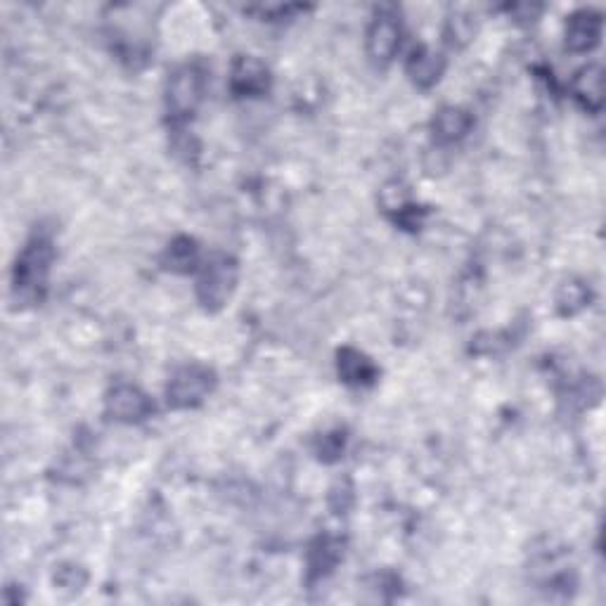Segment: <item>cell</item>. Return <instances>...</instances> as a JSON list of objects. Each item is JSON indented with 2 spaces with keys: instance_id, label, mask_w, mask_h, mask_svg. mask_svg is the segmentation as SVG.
<instances>
[{
  "instance_id": "6da1fadb",
  "label": "cell",
  "mask_w": 606,
  "mask_h": 606,
  "mask_svg": "<svg viewBox=\"0 0 606 606\" xmlns=\"http://www.w3.org/2000/svg\"><path fill=\"white\" fill-rule=\"evenodd\" d=\"M50 263H53V247L48 240H31L24 247L22 256L17 259L15 266V289L22 296L36 299L38 289H43L45 277H48Z\"/></svg>"
},
{
  "instance_id": "7a4b0ae2",
  "label": "cell",
  "mask_w": 606,
  "mask_h": 606,
  "mask_svg": "<svg viewBox=\"0 0 606 606\" xmlns=\"http://www.w3.org/2000/svg\"><path fill=\"white\" fill-rule=\"evenodd\" d=\"M237 282V270L228 256H214L209 263H204L202 275L197 280V296L209 311L223 308L232 296Z\"/></svg>"
},
{
  "instance_id": "3957f363",
  "label": "cell",
  "mask_w": 606,
  "mask_h": 606,
  "mask_svg": "<svg viewBox=\"0 0 606 606\" xmlns=\"http://www.w3.org/2000/svg\"><path fill=\"white\" fill-rule=\"evenodd\" d=\"M211 389H214V375L206 367L188 365L173 375L166 396H169L171 408L183 410L195 408V405L202 403Z\"/></svg>"
},
{
  "instance_id": "277c9868",
  "label": "cell",
  "mask_w": 606,
  "mask_h": 606,
  "mask_svg": "<svg viewBox=\"0 0 606 606\" xmlns=\"http://www.w3.org/2000/svg\"><path fill=\"white\" fill-rule=\"evenodd\" d=\"M204 81L202 74L195 67H183L169 79L166 86V105H169L171 116L176 119H188L195 114L199 102H202Z\"/></svg>"
},
{
  "instance_id": "5b68a950",
  "label": "cell",
  "mask_w": 606,
  "mask_h": 606,
  "mask_svg": "<svg viewBox=\"0 0 606 606\" xmlns=\"http://www.w3.org/2000/svg\"><path fill=\"white\" fill-rule=\"evenodd\" d=\"M398 48H401V24L389 12H379L367 29V55L379 67H384L396 57Z\"/></svg>"
},
{
  "instance_id": "8992f818",
  "label": "cell",
  "mask_w": 606,
  "mask_h": 606,
  "mask_svg": "<svg viewBox=\"0 0 606 606\" xmlns=\"http://www.w3.org/2000/svg\"><path fill=\"white\" fill-rule=\"evenodd\" d=\"M152 410L154 408L150 398H147L138 386L119 384L114 386L107 396V412L116 419V422H126V424L143 422Z\"/></svg>"
},
{
  "instance_id": "52a82bcc",
  "label": "cell",
  "mask_w": 606,
  "mask_h": 606,
  "mask_svg": "<svg viewBox=\"0 0 606 606\" xmlns=\"http://www.w3.org/2000/svg\"><path fill=\"white\" fill-rule=\"evenodd\" d=\"M270 86V74L266 64L256 60V57H240L232 64L230 88L232 93L240 98H259Z\"/></svg>"
},
{
  "instance_id": "ba28073f",
  "label": "cell",
  "mask_w": 606,
  "mask_h": 606,
  "mask_svg": "<svg viewBox=\"0 0 606 606\" xmlns=\"http://www.w3.org/2000/svg\"><path fill=\"white\" fill-rule=\"evenodd\" d=\"M602 36V17L597 12H576L566 24V48L571 53H590Z\"/></svg>"
},
{
  "instance_id": "9c48e42d",
  "label": "cell",
  "mask_w": 606,
  "mask_h": 606,
  "mask_svg": "<svg viewBox=\"0 0 606 606\" xmlns=\"http://www.w3.org/2000/svg\"><path fill=\"white\" fill-rule=\"evenodd\" d=\"M408 76L412 83L419 88H431L436 86L438 79H441L443 69H446V62L443 57L431 48H417L415 53L410 55L408 60Z\"/></svg>"
},
{
  "instance_id": "30bf717a",
  "label": "cell",
  "mask_w": 606,
  "mask_h": 606,
  "mask_svg": "<svg viewBox=\"0 0 606 606\" xmlns=\"http://www.w3.org/2000/svg\"><path fill=\"white\" fill-rule=\"evenodd\" d=\"M573 95L590 112H599L604 105V72L597 64L580 69L576 81H573Z\"/></svg>"
},
{
  "instance_id": "8fae6325",
  "label": "cell",
  "mask_w": 606,
  "mask_h": 606,
  "mask_svg": "<svg viewBox=\"0 0 606 606\" xmlns=\"http://www.w3.org/2000/svg\"><path fill=\"white\" fill-rule=\"evenodd\" d=\"M339 377L346 384L365 386L375 382L377 370L365 353L356 351V348H344V351H339Z\"/></svg>"
},
{
  "instance_id": "7c38bea8",
  "label": "cell",
  "mask_w": 606,
  "mask_h": 606,
  "mask_svg": "<svg viewBox=\"0 0 606 606\" xmlns=\"http://www.w3.org/2000/svg\"><path fill=\"white\" fill-rule=\"evenodd\" d=\"M472 128V116L460 107H443L434 119V133L441 143H455Z\"/></svg>"
},
{
  "instance_id": "4fadbf2b",
  "label": "cell",
  "mask_w": 606,
  "mask_h": 606,
  "mask_svg": "<svg viewBox=\"0 0 606 606\" xmlns=\"http://www.w3.org/2000/svg\"><path fill=\"white\" fill-rule=\"evenodd\" d=\"M199 263V249L190 237H178L176 242L169 244L166 249V268L173 273H190Z\"/></svg>"
},
{
  "instance_id": "5bb4252c",
  "label": "cell",
  "mask_w": 606,
  "mask_h": 606,
  "mask_svg": "<svg viewBox=\"0 0 606 606\" xmlns=\"http://www.w3.org/2000/svg\"><path fill=\"white\" fill-rule=\"evenodd\" d=\"M590 299L588 289H585L580 282H566L562 287V292H559V308H562V313H576L580 308L585 306Z\"/></svg>"
},
{
  "instance_id": "9a60e30c",
  "label": "cell",
  "mask_w": 606,
  "mask_h": 606,
  "mask_svg": "<svg viewBox=\"0 0 606 606\" xmlns=\"http://www.w3.org/2000/svg\"><path fill=\"white\" fill-rule=\"evenodd\" d=\"M382 204L386 211H398V214H403V211L410 209V197L408 190H405V185L401 183H389L382 190Z\"/></svg>"
}]
</instances>
